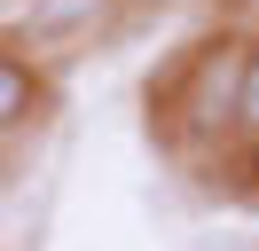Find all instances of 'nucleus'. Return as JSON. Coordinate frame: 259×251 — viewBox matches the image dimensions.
Wrapping results in <instances>:
<instances>
[{"mask_svg":"<svg viewBox=\"0 0 259 251\" xmlns=\"http://www.w3.org/2000/svg\"><path fill=\"white\" fill-rule=\"evenodd\" d=\"M228 134L259 141V39L243 47V63H236V102H228Z\"/></svg>","mask_w":259,"mask_h":251,"instance_id":"obj_3","label":"nucleus"},{"mask_svg":"<svg viewBox=\"0 0 259 251\" xmlns=\"http://www.w3.org/2000/svg\"><path fill=\"white\" fill-rule=\"evenodd\" d=\"M102 16H110V0H32L24 24H32V39H71V31L102 24Z\"/></svg>","mask_w":259,"mask_h":251,"instance_id":"obj_1","label":"nucleus"},{"mask_svg":"<svg viewBox=\"0 0 259 251\" xmlns=\"http://www.w3.org/2000/svg\"><path fill=\"white\" fill-rule=\"evenodd\" d=\"M251 8H259V0H251Z\"/></svg>","mask_w":259,"mask_h":251,"instance_id":"obj_5","label":"nucleus"},{"mask_svg":"<svg viewBox=\"0 0 259 251\" xmlns=\"http://www.w3.org/2000/svg\"><path fill=\"white\" fill-rule=\"evenodd\" d=\"M189 251H259V228H228V235H196Z\"/></svg>","mask_w":259,"mask_h":251,"instance_id":"obj_4","label":"nucleus"},{"mask_svg":"<svg viewBox=\"0 0 259 251\" xmlns=\"http://www.w3.org/2000/svg\"><path fill=\"white\" fill-rule=\"evenodd\" d=\"M32 110H39V71H32L24 55H8V47H0V134H16Z\"/></svg>","mask_w":259,"mask_h":251,"instance_id":"obj_2","label":"nucleus"}]
</instances>
